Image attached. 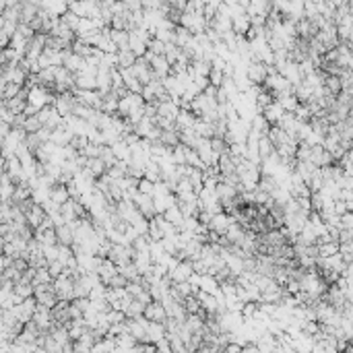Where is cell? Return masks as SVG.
Here are the masks:
<instances>
[{"instance_id":"obj_1","label":"cell","mask_w":353,"mask_h":353,"mask_svg":"<svg viewBox=\"0 0 353 353\" xmlns=\"http://www.w3.org/2000/svg\"><path fill=\"white\" fill-rule=\"evenodd\" d=\"M246 77L252 87H262L268 79V66L264 62H250L246 66Z\"/></svg>"},{"instance_id":"obj_2","label":"cell","mask_w":353,"mask_h":353,"mask_svg":"<svg viewBox=\"0 0 353 353\" xmlns=\"http://www.w3.org/2000/svg\"><path fill=\"white\" fill-rule=\"evenodd\" d=\"M77 97L73 95V91L70 93H62V95H56V103H54V108L58 110V114L64 118V120H68V118H73L75 116V108H77Z\"/></svg>"},{"instance_id":"obj_3","label":"cell","mask_w":353,"mask_h":353,"mask_svg":"<svg viewBox=\"0 0 353 353\" xmlns=\"http://www.w3.org/2000/svg\"><path fill=\"white\" fill-rule=\"evenodd\" d=\"M54 292L58 298L70 300L75 296V279L68 277V275H60L58 279H54Z\"/></svg>"},{"instance_id":"obj_4","label":"cell","mask_w":353,"mask_h":353,"mask_svg":"<svg viewBox=\"0 0 353 353\" xmlns=\"http://www.w3.org/2000/svg\"><path fill=\"white\" fill-rule=\"evenodd\" d=\"M134 204H136V209L140 211V215H143L145 219H153V217H157V209H155V198L153 196H147V194H140L138 192V196L134 198Z\"/></svg>"},{"instance_id":"obj_5","label":"cell","mask_w":353,"mask_h":353,"mask_svg":"<svg viewBox=\"0 0 353 353\" xmlns=\"http://www.w3.org/2000/svg\"><path fill=\"white\" fill-rule=\"evenodd\" d=\"M250 27H252V19H250V15L246 13V11H238L234 17H232V31L238 35V37H246V33L250 31Z\"/></svg>"},{"instance_id":"obj_6","label":"cell","mask_w":353,"mask_h":353,"mask_svg":"<svg viewBox=\"0 0 353 353\" xmlns=\"http://www.w3.org/2000/svg\"><path fill=\"white\" fill-rule=\"evenodd\" d=\"M192 275H194V268H192V262H190V260L178 262V264L170 271V279L174 281V283H184V281H190Z\"/></svg>"},{"instance_id":"obj_7","label":"cell","mask_w":353,"mask_h":353,"mask_svg":"<svg viewBox=\"0 0 353 353\" xmlns=\"http://www.w3.org/2000/svg\"><path fill=\"white\" fill-rule=\"evenodd\" d=\"M151 68H153V73L157 79L165 81L168 77H172V64L168 62L165 56H153L151 58Z\"/></svg>"},{"instance_id":"obj_8","label":"cell","mask_w":353,"mask_h":353,"mask_svg":"<svg viewBox=\"0 0 353 353\" xmlns=\"http://www.w3.org/2000/svg\"><path fill=\"white\" fill-rule=\"evenodd\" d=\"M56 236H58V244L60 246L73 248L77 244V236H75V225L73 223H66L62 227H56Z\"/></svg>"},{"instance_id":"obj_9","label":"cell","mask_w":353,"mask_h":353,"mask_svg":"<svg viewBox=\"0 0 353 353\" xmlns=\"http://www.w3.org/2000/svg\"><path fill=\"white\" fill-rule=\"evenodd\" d=\"M46 217H48V213H46V209H44L41 204H33V209L29 211V213H25L27 225H29L33 232L41 227V223L46 221Z\"/></svg>"},{"instance_id":"obj_10","label":"cell","mask_w":353,"mask_h":353,"mask_svg":"<svg viewBox=\"0 0 353 353\" xmlns=\"http://www.w3.org/2000/svg\"><path fill=\"white\" fill-rule=\"evenodd\" d=\"M287 112L283 110V106H281L279 101H275L273 106H268L264 112H262V116L266 118V122L271 124V126H277L281 120H283V116H285Z\"/></svg>"},{"instance_id":"obj_11","label":"cell","mask_w":353,"mask_h":353,"mask_svg":"<svg viewBox=\"0 0 353 353\" xmlns=\"http://www.w3.org/2000/svg\"><path fill=\"white\" fill-rule=\"evenodd\" d=\"M118 108H120V97L116 91L108 93L101 97V112L108 114V116H116L118 114Z\"/></svg>"},{"instance_id":"obj_12","label":"cell","mask_w":353,"mask_h":353,"mask_svg":"<svg viewBox=\"0 0 353 353\" xmlns=\"http://www.w3.org/2000/svg\"><path fill=\"white\" fill-rule=\"evenodd\" d=\"M120 271H118V266L110 260V258H103L101 260V264H99V268H97V275H99V279L103 281V283H110V281L118 275Z\"/></svg>"},{"instance_id":"obj_13","label":"cell","mask_w":353,"mask_h":353,"mask_svg":"<svg viewBox=\"0 0 353 353\" xmlns=\"http://www.w3.org/2000/svg\"><path fill=\"white\" fill-rule=\"evenodd\" d=\"M64 68L70 70L73 75H79V73H83V70L87 68V60L81 58V56H77V54H70V56L64 60Z\"/></svg>"},{"instance_id":"obj_14","label":"cell","mask_w":353,"mask_h":353,"mask_svg":"<svg viewBox=\"0 0 353 353\" xmlns=\"http://www.w3.org/2000/svg\"><path fill=\"white\" fill-rule=\"evenodd\" d=\"M50 200H52L54 204H58V206L66 204V202L70 200V192H68V188H66L64 184H56V186L52 188V192H50Z\"/></svg>"},{"instance_id":"obj_15","label":"cell","mask_w":353,"mask_h":353,"mask_svg":"<svg viewBox=\"0 0 353 353\" xmlns=\"http://www.w3.org/2000/svg\"><path fill=\"white\" fill-rule=\"evenodd\" d=\"M159 140L163 145H168L170 149H176L182 145V138H180V130L178 128H172V130H161V136Z\"/></svg>"},{"instance_id":"obj_16","label":"cell","mask_w":353,"mask_h":353,"mask_svg":"<svg viewBox=\"0 0 353 353\" xmlns=\"http://www.w3.org/2000/svg\"><path fill=\"white\" fill-rule=\"evenodd\" d=\"M35 240L46 248V246H60L56 230H35Z\"/></svg>"},{"instance_id":"obj_17","label":"cell","mask_w":353,"mask_h":353,"mask_svg":"<svg viewBox=\"0 0 353 353\" xmlns=\"http://www.w3.org/2000/svg\"><path fill=\"white\" fill-rule=\"evenodd\" d=\"M271 128H273V126L266 122V118H264L262 114H256V116L252 118V132L258 134L260 138H262V136H268Z\"/></svg>"},{"instance_id":"obj_18","label":"cell","mask_w":353,"mask_h":353,"mask_svg":"<svg viewBox=\"0 0 353 353\" xmlns=\"http://www.w3.org/2000/svg\"><path fill=\"white\" fill-rule=\"evenodd\" d=\"M275 153H277V149H275V145L271 143V138H268V136H262V138L258 140V155H260V161L271 159Z\"/></svg>"},{"instance_id":"obj_19","label":"cell","mask_w":353,"mask_h":353,"mask_svg":"<svg viewBox=\"0 0 353 353\" xmlns=\"http://www.w3.org/2000/svg\"><path fill=\"white\" fill-rule=\"evenodd\" d=\"M219 170H221V176L238 174V165H236V161H234V157L230 153H225V155L219 157Z\"/></svg>"},{"instance_id":"obj_20","label":"cell","mask_w":353,"mask_h":353,"mask_svg":"<svg viewBox=\"0 0 353 353\" xmlns=\"http://www.w3.org/2000/svg\"><path fill=\"white\" fill-rule=\"evenodd\" d=\"M316 246H318L320 258H330V256H337L341 252V244L339 242H324V244H316Z\"/></svg>"},{"instance_id":"obj_21","label":"cell","mask_w":353,"mask_h":353,"mask_svg":"<svg viewBox=\"0 0 353 353\" xmlns=\"http://www.w3.org/2000/svg\"><path fill=\"white\" fill-rule=\"evenodd\" d=\"M163 217L170 221V223H174L176 227H180L182 223H184V213H182V211H180V206L178 204H174V206H170L168 211H165V213H163Z\"/></svg>"},{"instance_id":"obj_22","label":"cell","mask_w":353,"mask_h":353,"mask_svg":"<svg viewBox=\"0 0 353 353\" xmlns=\"http://www.w3.org/2000/svg\"><path fill=\"white\" fill-rule=\"evenodd\" d=\"M136 64V56L132 54V50H120L118 52V68L124 70V68H132Z\"/></svg>"},{"instance_id":"obj_23","label":"cell","mask_w":353,"mask_h":353,"mask_svg":"<svg viewBox=\"0 0 353 353\" xmlns=\"http://www.w3.org/2000/svg\"><path fill=\"white\" fill-rule=\"evenodd\" d=\"M73 54H77V56H81V58H91V54H93V48L85 41V39H81V37H77L75 39V44H73Z\"/></svg>"},{"instance_id":"obj_24","label":"cell","mask_w":353,"mask_h":353,"mask_svg":"<svg viewBox=\"0 0 353 353\" xmlns=\"http://www.w3.org/2000/svg\"><path fill=\"white\" fill-rule=\"evenodd\" d=\"M192 39H194V35H192L186 27H182V25H180V27L176 29V39H174V44H176L178 48H186Z\"/></svg>"},{"instance_id":"obj_25","label":"cell","mask_w":353,"mask_h":353,"mask_svg":"<svg viewBox=\"0 0 353 353\" xmlns=\"http://www.w3.org/2000/svg\"><path fill=\"white\" fill-rule=\"evenodd\" d=\"M254 103H256V110H258V114H262V112H264V110H266L268 106H273V103H275V97H273V95H271V93H268V91L264 89V91L260 93V95H256Z\"/></svg>"},{"instance_id":"obj_26","label":"cell","mask_w":353,"mask_h":353,"mask_svg":"<svg viewBox=\"0 0 353 353\" xmlns=\"http://www.w3.org/2000/svg\"><path fill=\"white\" fill-rule=\"evenodd\" d=\"M52 281H54V277L50 275L48 266H46V268H37V271H35V279H33V287H35V285H50Z\"/></svg>"},{"instance_id":"obj_27","label":"cell","mask_w":353,"mask_h":353,"mask_svg":"<svg viewBox=\"0 0 353 353\" xmlns=\"http://www.w3.org/2000/svg\"><path fill=\"white\" fill-rule=\"evenodd\" d=\"M60 21L66 25V27H70V29H73L75 33L79 31V25H81V17H77L75 13H70V11H66L62 17H60Z\"/></svg>"},{"instance_id":"obj_28","label":"cell","mask_w":353,"mask_h":353,"mask_svg":"<svg viewBox=\"0 0 353 353\" xmlns=\"http://www.w3.org/2000/svg\"><path fill=\"white\" fill-rule=\"evenodd\" d=\"M198 285H200L202 289L211 292V294H215V292H217V287H219L217 279H215L213 275H202V277H200V281H198Z\"/></svg>"},{"instance_id":"obj_29","label":"cell","mask_w":353,"mask_h":353,"mask_svg":"<svg viewBox=\"0 0 353 353\" xmlns=\"http://www.w3.org/2000/svg\"><path fill=\"white\" fill-rule=\"evenodd\" d=\"M279 103L283 106V110H285L287 114H296V112H298V108H300V101H298V97H296V95L281 97V99H279Z\"/></svg>"},{"instance_id":"obj_30","label":"cell","mask_w":353,"mask_h":353,"mask_svg":"<svg viewBox=\"0 0 353 353\" xmlns=\"http://www.w3.org/2000/svg\"><path fill=\"white\" fill-rule=\"evenodd\" d=\"M99 159L108 165V170H110V168H114V165L118 163V157H116L114 149H112V147H108V145H103V151H101V157H99Z\"/></svg>"},{"instance_id":"obj_31","label":"cell","mask_w":353,"mask_h":353,"mask_svg":"<svg viewBox=\"0 0 353 353\" xmlns=\"http://www.w3.org/2000/svg\"><path fill=\"white\" fill-rule=\"evenodd\" d=\"M165 58H168V62L174 66L180 58H182V48H178L176 44H168V50H165Z\"/></svg>"},{"instance_id":"obj_32","label":"cell","mask_w":353,"mask_h":353,"mask_svg":"<svg viewBox=\"0 0 353 353\" xmlns=\"http://www.w3.org/2000/svg\"><path fill=\"white\" fill-rule=\"evenodd\" d=\"M165 50H168V44H163L161 39L153 37V39L149 41V52H151L153 56H165Z\"/></svg>"},{"instance_id":"obj_33","label":"cell","mask_w":353,"mask_h":353,"mask_svg":"<svg viewBox=\"0 0 353 353\" xmlns=\"http://www.w3.org/2000/svg\"><path fill=\"white\" fill-rule=\"evenodd\" d=\"M211 147H213V151H215L219 157L225 155V153H230V145H227L225 138H213V140H211Z\"/></svg>"},{"instance_id":"obj_34","label":"cell","mask_w":353,"mask_h":353,"mask_svg":"<svg viewBox=\"0 0 353 353\" xmlns=\"http://www.w3.org/2000/svg\"><path fill=\"white\" fill-rule=\"evenodd\" d=\"M225 81V75H223V70H217V68H211V75H209V83L213 85V87H221Z\"/></svg>"},{"instance_id":"obj_35","label":"cell","mask_w":353,"mask_h":353,"mask_svg":"<svg viewBox=\"0 0 353 353\" xmlns=\"http://www.w3.org/2000/svg\"><path fill=\"white\" fill-rule=\"evenodd\" d=\"M145 312H147V316H149L151 320H161V318H163V308H161V304H149Z\"/></svg>"},{"instance_id":"obj_36","label":"cell","mask_w":353,"mask_h":353,"mask_svg":"<svg viewBox=\"0 0 353 353\" xmlns=\"http://www.w3.org/2000/svg\"><path fill=\"white\" fill-rule=\"evenodd\" d=\"M138 192H140V194H147V196H153V194H155V184H153L151 180L143 178V180L138 182Z\"/></svg>"},{"instance_id":"obj_37","label":"cell","mask_w":353,"mask_h":353,"mask_svg":"<svg viewBox=\"0 0 353 353\" xmlns=\"http://www.w3.org/2000/svg\"><path fill=\"white\" fill-rule=\"evenodd\" d=\"M37 302H39L41 306H54V302H56V292H54V287H52L50 292L39 294V296H37Z\"/></svg>"},{"instance_id":"obj_38","label":"cell","mask_w":353,"mask_h":353,"mask_svg":"<svg viewBox=\"0 0 353 353\" xmlns=\"http://www.w3.org/2000/svg\"><path fill=\"white\" fill-rule=\"evenodd\" d=\"M48 271H50V275H52L54 279H58L60 275H64L66 266H64L60 260H54V262H50V264H48Z\"/></svg>"},{"instance_id":"obj_39","label":"cell","mask_w":353,"mask_h":353,"mask_svg":"<svg viewBox=\"0 0 353 353\" xmlns=\"http://www.w3.org/2000/svg\"><path fill=\"white\" fill-rule=\"evenodd\" d=\"M341 223H343V230H349L353 232V213H347L341 217Z\"/></svg>"},{"instance_id":"obj_40","label":"cell","mask_w":353,"mask_h":353,"mask_svg":"<svg viewBox=\"0 0 353 353\" xmlns=\"http://www.w3.org/2000/svg\"><path fill=\"white\" fill-rule=\"evenodd\" d=\"M186 306H188L190 312H196V310H198V304H196L194 298H186Z\"/></svg>"}]
</instances>
